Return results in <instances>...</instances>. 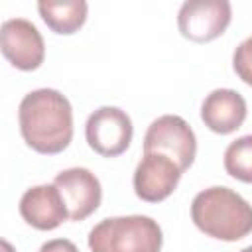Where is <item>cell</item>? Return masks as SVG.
<instances>
[{"label": "cell", "mask_w": 252, "mask_h": 252, "mask_svg": "<svg viewBox=\"0 0 252 252\" xmlns=\"http://www.w3.org/2000/svg\"><path fill=\"white\" fill-rule=\"evenodd\" d=\"M240 252H252V244H250V246H246V248H242Z\"/></svg>", "instance_id": "e0dca14e"}, {"label": "cell", "mask_w": 252, "mask_h": 252, "mask_svg": "<svg viewBox=\"0 0 252 252\" xmlns=\"http://www.w3.org/2000/svg\"><path fill=\"white\" fill-rule=\"evenodd\" d=\"M134 126L126 110L118 106H100L87 118L85 138L91 150L102 158L124 154L132 142Z\"/></svg>", "instance_id": "8992f818"}, {"label": "cell", "mask_w": 252, "mask_h": 252, "mask_svg": "<svg viewBox=\"0 0 252 252\" xmlns=\"http://www.w3.org/2000/svg\"><path fill=\"white\" fill-rule=\"evenodd\" d=\"M232 69L242 83L252 87V35L236 45L232 53Z\"/></svg>", "instance_id": "5bb4252c"}, {"label": "cell", "mask_w": 252, "mask_h": 252, "mask_svg": "<svg viewBox=\"0 0 252 252\" xmlns=\"http://www.w3.org/2000/svg\"><path fill=\"white\" fill-rule=\"evenodd\" d=\"M144 152L163 154L173 159L181 171L189 169L197 156V138L193 128L177 114L156 118L144 136Z\"/></svg>", "instance_id": "277c9868"}, {"label": "cell", "mask_w": 252, "mask_h": 252, "mask_svg": "<svg viewBox=\"0 0 252 252\" xmlns=\"http://www.w3.org/2000/svg\"><path fill=\"white\" fill-rule=\"evenodd\" d=\"M181 175H183L181 167L167 156L156 152H144L132 177L134 193L138 199L146 203L165 201L177 189Z\"/></svg>", "instance_id": "ba28073f"}, {"label": "cell", "mask_w": 252, "mask_h": 252, "mask_svg": "<svg viewBox=\"0 0 252 252\" xmlns=\"http://www.w3.org/2000/svg\"><path fill=\"white\" fill-rule=\"evenodd\" d=\"M87 244L91 252H159L163 232L146 215L108 217L91 228Z\"/></svg>", "instance_id": "3957f363"}, {"label": "cell", "mask_w": 252, "mask_h": 252, "mask_svg": "<svg viewBox=\"0 0 252 252\" xmlns=\"http://www.w3.org/2000/svg\"><path fill=\"white\" fill-rule=\"evenodd\" d=\"M248 114L244 96L234 89H215L211 91L201 104L203 124L220 136L236 132Z\"/></svg>", "instance_id": "8fae6325"}, {"label": "cell", "mask_w": 252, "mask_h": 252, "mask_svg": "<svg viewBox=\"0 0 252 252\" xmlns=\"http://www.w3.org/2000/svg\"><path fill=\"white\" fill-rule=\"evenodd\" d=\"M232 20L228 0H187L177 12L179 33L195 43H209L220 37Z\"/></svg>", "instance_id": "5b68a950"}, {"label": "cell", "mask_w": 252, "mask_h": 252, "mask_svg": "<svg viewBox=\"0 0 252 252\" xmlns=\"http://www.w3.org/2000/svg\"><path fill=\"white\" fill-rule=\"evenodd\" d=\"M39 252H79V248L69 238H53L43 242Z\"/></svg>", "instance_id": "9a60e30c"}, {"label": "cell", "mask_w": 252, "mask_h": 252, "mask_svg": "<svg viewBox=\"0 0 252 252\" xmlns=\"http://www.w3.org/2000/svg\"><path fill=\"white\" fill-rule=\"evenodd\" d=\"M2 55L20 71H35L45 59V43L39 30L26 18H10L0 32Z\"/></svg>", "instance_id": "52a82bcc"}, {"label": "cell", "mask_w": 252, "mask_h": 252, "mask_svg": "<svg viewBox=\"0 0 252 252\" xmlns=\"http://www.w3.org/2000/svg\"><path fill=\"white\" fill-rule=\"evenodd\" d=\"M37 12L53 33L71 35L85 26L89 4L85 0H69V2L43 0L37 2Z\"/></svg>", "instance_id": "7c38bea8"}, {"label": "cell", "mask_w": 252, "mask_h": 252, "mask_svg": "<svg viewBox=\"0 0 252 252\" xmlns=\"http://www.w3.org/2000/svg\"><path fill=\"white\" fill-rule=\"evenodd\" d=\"M2 246H4V252H12V246H10L6 240H2Z\"/></svg>", "instance_id": "2e32d148"}, {"label": "cell", "mask_w": 252, "mask_h": 252, "mask_svg": "<svg viewBox=\"0 0 252 252\" xmlns=\"http://www.w3.org/2000/svg\"><path fill=\"white\" fill-rule=\"evenodd\" d=\"M191 220L211 238L236 242L252 232V205L228 187H207L191 201Z\"/></svg>", "instance_id": "7a4b0ae2"}, {"label": "cell", "mask_w": 252, "mask_h": 252, "mask_svg": "<svg viewBox=\"0 0 252 252\" xmlns=\"http://www.w3.org/2000/svg\"><path fill=\"white\" fill-rule=\"evenodd\" d=\"M20 215L37 230H53L69 219L67 205L53 183L26 189L20 199Z\"/></svg>", "instance_id": "30bf717a"}, {"label": "cell", "mask_w": 252, "mask_h": 252, "mask_svg": "<svg viewBox=\"0 0 252 252\" xmlns=\"http://www.w3.org/2000/svg\"><path fill=\"white\" fill-rule=\"evenodd\" d=\"M222 163L230 177L252 183V134L232 140L224 150Z\"/></svg>", "instance_id": "4fadbf2b"}, {"label": "cell", "mask_w": 252, "mask_h": 252, "mask_svg": "<svg viewBox=\"0 0 252 252\" xmlns=\"http://www.w3.org/2000/svg\"><path fill=\"white\" fill-rule=\"evenodd\" d=\"M20 134L37 154H61L73 140V108L69 98L55 89H35L18 106Z\"/></svg>", "instance_id": "6da1fadb"}, {"label": "cell", "mask_w": 252, "mask_h": 252, "mask_svg": "<svg viewBox=\"0 0 252 252\" xmlns=\"http://www.w3.org/2000/svg\"><path fill=\"white\" fill-rule=\"evenodd\" d=\"M53 185L59 189L69 220H85L91 217L102 201V185L98 177L87 167H69L55 175Z\"/></svg>", "instance_id": "9c48e42d"}]
</instances>
